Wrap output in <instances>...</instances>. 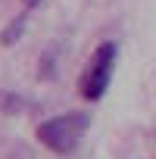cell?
Masks as SVG:
<instances>
[{
    "instance_id": "1",
    "label": "cell",
    "mask_w": 156,
    "mask_h": 159,
    "mask_svg": "<svg viewBox=\"0 0 156 159\" xmlns=\"http://www.w3.org/2000/svg\"><path fill=\"white\" fill-rule=\"evenodd\" d=\"M88 128H91L88 112H62V116H53V119L38 125V140L47 150H53L59 156H69V153H75L81 147Z\"/></svg>"
},
{
    "instance_id": "2",
    "label": "cell",
    "mask_w": 156,
    "mask_h": 159,
    "mask_svg": "<svg viewBox=\"0 0 156 159\" xmlns=\"http://www.w3.org/2000/svg\"><path fill=\"white\" fill-rule=\"evenodd\" d=\"M116 59H119V47L112 41H103L94 50V56L88 59V66L81 72V81H78V91H81V97L88 103H97L106 94V88L112 81V72H116Z\"/></svg>"
},
{
    "instance_id": "3",
    "label": "cell",
    "mask_w": 156,
    "mask_h": 159,
    "mask_svg": "<svg viewBox=\"0 0 156 159\" xmlns=\"http://www.w3.org/2000/svg\"><path fill=\"white\" fill-rule=\"evenodd\" d=\"M22 103H25L22 97H16V94H10V91H0V109H3V112L19 116V112H25V106H22Z\"/></svg>"
}]
</instances>
